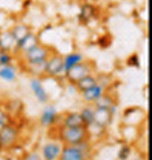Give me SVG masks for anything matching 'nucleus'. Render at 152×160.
Here are the masks:
<instances>
[{
	"label": "nucleus",
	"mask_w": 152,
	"mask_h": 160,
	"mask_svg": "<svg viewBox=\"0 0 152 160\" xmlns=\"http://www.w3.org/2000/svg\"><path fill=\"white\" fill-rule=\"evenodd\" d=\"M46 75L49 77H58L62 75L64 77L63 70V56L61 54L54 52L49 58H47L46 64Z\"/></svg>",
	"instance_id": "nucleus-5"
},
{
	"label": "nucleus",
	"mask_w": 152,
	"mask_h": 160,
	"mask_svg": "<svg viewBox=\"0 0 152 160\" xmlns=\"http://www.w3.org/2000/svg\"><path fill=\"white\" fill-rule=\"evenodd\" d=\"M95 72V66L89 61H82V62L77 63L76 66L70 68L69 70L66 71L64 77L68 80V82H70L72 84H75L77 81H80L81 78H83L85 76L91 75Z\"/></svg>",
	"instance_id": "nucleus-2"
},
{
	"label": "nucleus",
	"mask_w": 152,
	"mask_h": 160,
	"mask_svg": "<svg viewBox=\"0 0 152 160\" xmlns=\"http://www.w3.org/2000/svg\"><path fill=\"white\" fill-rule=\"evenodd\" d=\"M3 150H4V147H3V144H1V142H0V153L3 152Z\"/></svg>",
	"instance_id": "nucleus-28"
},
{
	"label": "nucleus",
	"mask_w": 152,
	"mask_h": 160,
	"mask_svg": "<svg viewBox=\"0 0 152 160\" xmlns=\"http://www.w3.org/2000/svg\"><path fill=\"white\" fill-rule=\"evenodd\" d=\"M95 14H96V8L93 5H83L80 12V20L83 21V22H88V21H90L91 19L94 18Z\"/></svg>",
	"instance_id": "nucleus-22"
},
{
	"label": "nucleus",
	"mask_w": 152,
	"mask_h": 160,
	"mask_svg": "<svg viewBox=\"0 0 152 160\" xmlns=\"http://www.w3.org/2000/svg\"><path fill=\"white\" fill-rule=\"evenodd\" d=\"M25 160H42V159L36 153H31V154H28L27 157H25Z\"/></svg>",
	"instance_id": "nucleus-27"
},
{
	"label": "nucleus",
	"mask_w": 152,
	"mask_h": 160,
	"mask_svg": "<svg viewBox=\"0 0 152 160\" xmlns=\"http://www.w3.org/2000/svg\"><path fill=\"white\" fill-rule=\"evenodd\" d=\"M11 123V117L6 111H4L3 109H0V130L4 128L5 125H7Z\"/></svg>",
	"instance_id": "nucleus-25"
},
{
	"label": "nucleus",
	"mask_w": 152,
	"mask_h": 160,
	"mask_svg": "<svg viewBox=\"0 0 152 160\" xmlns=\"http://www.w3.org/2000/svg\"><path fill=\"white\" fill-rule=\"evenodd\" d=\"M40 43H41V41H40L39 35H38L36 33H34V32H31L23 40H21L20 42L17 43V46H15V48H14V50H13V54L20 56V55H23V54L29 52L31 49H33L38 45H40Z\"/></svg>",
	"instance_id": "nucleus-6"
},
{
	"label": "nucleus",
	"mask_w": 152,
	"mask_h": 160,
	"mask_svg": "<svg viewBox=\"0 0 152 160\" xmlns=\"http://www.w3.org/2000/svg\"><path fill=\"white\" fill-rule=\"evenodd\" d=\"M58 110L54 105H48L43 110H42V113H41L40 117V124L43 126V128H50V126H54L58 122Z\"/></svg>",
	"instance_id": "nucleus-10"
},
{
	"label": "nucleus",
	"mask_w": 152,
	"mask_h": 160,
	"mask_svg": "<svg viewBox=\"0 0 152 160\" xmlns=\"http://www.w3.org/2000/svg\"><path fill=\"white\" fill-rule=\"evenodd\" d=\"M131 154V147L129 145H124L121 147V150L118 152V159L119 160H126Z\"/></svg>",
	"instance_id": "nucleus-24"
},
{
	"label": "nucleus",
	"mask_w": 152,
	"mask_h": 160,
	"mask_svg": "<svg viewBox=\"0 0 152 160\" xmlns=\"http://www.w3.org/2000/svg\"><path fill=\"white\" fill-rule=\"evenodd\" d=\"M84 61V55L79 52H73V53L67 54L66 56H63V70L64 74L66 71L69 70L70 68H73L74 66H76L77 63Z\"/></svg>",
	"instance_id": "nucleus-15"
},
{
	"label": "nucleus",
	"mask_w": 152,
	"mask_h": 160,
	"mask_svg": "<svg viewBox=\"0 0 152 160\" xmlns=\"http://www.w3.org/2000/svg\"><path fill=\"white\" fill-rule=\"evenodd\" d=\"M29 85H31V89L34 93L35 98L42 104H46L49 101V95L46 91L45 87L42 84V80L41 77H32L31 82H29Z\"/></svg>",
	"instance_id": "nucleus-9"
},
{
	"label": "nucleus",
	"mask_w": 152,
	"mask_h": 160,
	"mask_svg": "<svg viewBox=\"0 0 152 160\" xmlns=\"http://www.w3.org/2000/svg\"><path fill=\"white\" fill-rule=\"evenodd\" d=\"M20 138V131L12 122L9 124L5 125L3 129L0 130V142L3 144V147L8 150L9 147L17 145Z\"/></svg>",
	"instance_id": "nucleus-4"
},
{
	"label": "nucleus",
	"mask_w": 152,
	"mask_h": 160,
	"mask_svg": "<svg viewBox=\"0 0 152 160\" xmlns=\"http://www.w3.org/2000/svg\"><path fill=\"white\" fill-rule=\"evenodd\" d=\"M0 78L6 82H14L17 80V69L12 64L0 67Z\"/></svg>",
	"instance_id": "nucleus-21"
},
{
	"label": "nucleus",
	"mask_w": 152,
	"mask_h": 160,
	"mask_svg": "<svg viewBox=\"0 0 152 160\" xmlns=\"http://www.w3.org/2000/svg\"><path fill=\"white\" fill-rule=\"evenodd\" d=\"M114 115L109 109L105 108H95L94 110V123L107 128L108 125L111 124Z\"/></svg>",
	"instance_id": "nucleus-12"
},
{
	"label": "nucleus",
	"mask_w": 152,
	"mask_h": 160,
	"mask_svg": "<svg viewBox=\"0 0 152 160\" xmlns=\"http://www.w3.org/2000/svg\"><path fill=\"white\" fill-rule=\"evenodd\" d=\"M105 92V88L101 85L99 83L97 84H95L94 87H91L90 89L85 90V91H82V98H83V101L87 103H89V104H93V103L96 101V99H99L101 96H102L103 93Z\"/></svg>",
	"instance_id": "nucleus-13"
},
{
	"label": "nucleus",
	"mask_w": 152,
	"mask_h": 160,
	"mask_svg": "<svg viewBox=\"0 0 152 160\" xmlns=\"http://www.w3.org/2000/svg\"><path fill=\"white\" fill-rule=\"evenodd\" d=\"M94 110L95 107L93 104H89V105H85L81 109L80 116L82 118V122H83V125L85 128H89L90 125L94 123Z\"/></svg>",
	"instance_id": "nucleus-20"
},
{
	"label": "nucleus",
	"mask_w": 152,
	"mask_h": 160,
	"mask_svg": "<svg viewBox=\"0 0 152 160\" xmlns=\"http://www.w3.org/2000/svg\"><path fill=\"white\" fill-rule=\"evenodd\" d=\"M13 62V53L11 52H1L0 53V67L9 66Z\"/></svg>",
	"instance_id": "nucleus-23"
},
{
	"label": "nucleus",
	"mask_w": 152,
	"mask_h": 160,
	"mask_svg": "<svg viewBox=\"0 0 152 160\" xmlns=\"http://www.w3.org/2000/svg\"><path fill=\"white\" fill-rule=\"evenodd\" d=\"M23 69L31 74L33 77H41L46 75V64L47 60L43 61H36V62H21Z\"/></svg>",
	"instance_id": "nucleus-11"
},
{
	"label": "nucleus",
	"mask_w": 152,
	"mask_h": 160,
	"mask_svg": "<svg viewBox=\"0 0 152 160\" xmlns=\"http://www.w3.org/2000/svg\"><path fill=\"white\" fill-rule=\"evenodd\" d=\"M17 46V42L14 40L11 31L0 32V48L3 52H11L13 53L14 48Z\"/></svg>",
	"instance_id": "nucleus-14"
},
{
	"label": "nucleus",
	"mask_w": 152,
	"mask_h": 160,
	"mask_svg": "<svg viewBox=\"0 0 152 160\" xmlns=\"http://www.w3.org/2000/svg\"><path fill=\"white\" fill-rule=\"evenodd\" d=\"M95 84H97V76H95L94 74H91V75H88L83 77V78H81L80 81H77L75 84L76 89L79 90L80 92L82 91H85V90L90 89L91 87H94Z\"/></svg>",
	"instance_id": "nucleus-18"
},
{
	"label": "nucleus",
	"mask_w": 152,
	"mask_h": 160,
	"mask_svg": "<svg viewBox=\"0 0 152 160\" xmlns=\"http://www.w3.org/2000/svg\"><path fill=\"white\" fill-rule=\"evenodd\" d=\"M55 50L53 48H50L46 45H38L36 47H34L33 49H31L29 52L20 55L23 56L21 58V62H36V61H43L47 60L50 55L54 53Z\"/></svg>",
	"instance_id": "nucleus-3"
},
{
	"label": "nucleus",
	"mask_w": 152,
	"mask_h": 160,
	"mask_svg": "<svg viewBox=\"0 0 152 160\" xmlns=\"http://www.w3.org/2000/svg\"><path fill=\"white\" fill-rule=\"evenodd\" d=\"M82 125H83V122H82V118L80 116V112H67L63 115L62 124L60 126L73 128V126H82Z\"/></svg>",
	"instance_id": "nucleus-17"
},
{
	"label": "nucleus",
	"mask_w": 152,
	"mask_h": 160,
	"mask_svg": "<svg viewBox=\"0 0 152 160\" xmlns=\"http://www.w3.org/2000/svg\"><path fill=\"white\" fill-rule=\"evenodd\" d=\"M128 64L131 66V67H137L139 68V58L138 55H132L131 58L128 60Z\"/></svg>",
	"instance_id": "nucleus-26"
},
{
	"label": "nucleus",
	"mask_w": 152,
	"mask_h": 160,
	"mask_svg": "<svg viewBox=\"0 0 152 160\" xmlns=\"http://www.w3.org/2000/svg\"><path fill=\"white\" fill-rule=\"evenodd\" d=\"M58 160H89V154H85L75 145H63Z\"/></svg>",
	"instance_id": "nucleus-7"
},
{
	"label": "nucleus",
	"mask_w": 152,
	"mask_h": 160,
	"mask_svg": "<svg viewBox=\"0 0 152 160\" xmlns=\"http://www.w3.org/2000/svg\"><path fill=\"white\" fill-rule=\"evenodd\" d=\"M116 104H117L116 98L114 97L111 93H108V92H104L99 99H96L93 103V105L95 108H105V109H110V108L116 105Z\"/></svg>",
	"instance_id": "nucleus-19"
},
{
	"label": "nucleus",
	"mask_w": 152,
	"mask_h": 160,
	"mask_svg": "<svg viewBox=\"0 0 152 160\" xmlns=\"http://www.w3.org/2000/svg\"><path fill=\"white\" fill-rule=\"evenodd\" d=\"M58 138L63 145H76L89 139V132L85 126H58Z\"/></svg>",
	"instance_id": "nucleus-1"
},
{
	"label": "nucleus",
	"mask_w": 152,
	"mask_h": 160,
	"mask_svg": "<svg viewBox=\"0 0 152 160\" xmlns=\"http://www.w3.org/2000/svg\"><path fill=\"white\" fill-rule=\"evenodd\" d=\"M9 31L12 33V35H13L14 40H15L17 43L20 42L21 40H23L31 32H33L31 26H28L27 23H18V25H14Z\"/></svg>",
	"instance_id": "nucleus-16"
},
{
	"label": "nucleus",
	"mask_w": 152,
	"mask_h": 160,
	"mask_svg": "<svg viewBox=\"0 0 152 160\" xmlns=\"http://www.w3.org/2000/svg\"><path fill=\"white\" fill-rule=\"evenodd\" d=\"M62 147L63 144L60 142L52 140V142H46L41 150L42 160H58L60 154H61Z\"/></svg>",
	"instance_id": "nucleus-8"
}]
</instances>
